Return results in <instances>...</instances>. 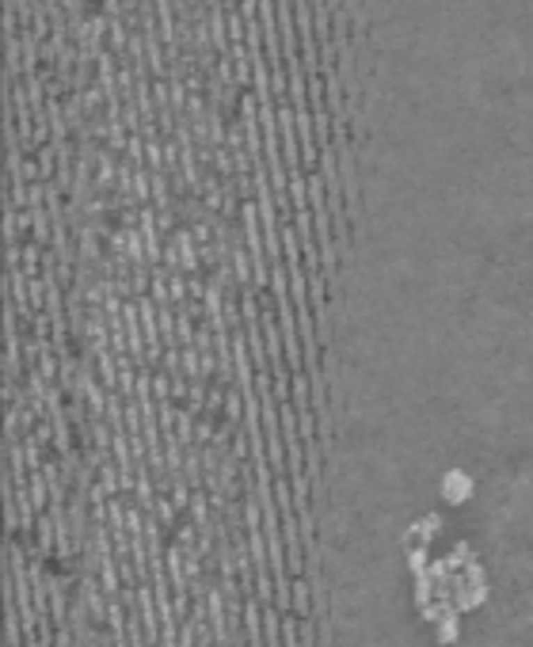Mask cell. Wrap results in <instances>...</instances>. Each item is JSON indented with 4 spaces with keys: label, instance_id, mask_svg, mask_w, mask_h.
<instances>
[{
    "label": "cell",
    "instance_id": "6da1fadb",
    "mask_svg": "<svg viewBox=\"0 0 533 647\" xmlns=\"http://www.w3.org/2000/svg\"><path fill=\"white\" fill-rule=\"evenodd\" d=\"M442 495H446V503H465V499L472 495V480H468L461 468H454V472L442 480Z\"/></svg>",
    "mask_w": 533,
    "mask_h": 647
}]
</instances>
